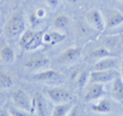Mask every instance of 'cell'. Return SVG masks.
I'll return each mask as SVG.
<instances>
[{
    "label": "cell",
    "mask_w": 123,
    "mask_h": 116,
    "mask_svg": "<svg viewBox=\"0 0 123 116\" xmlns=\"http://www.w3.org/2000/svg\"><path fill=\"white\" fill-rule=\"evenodd\" d=\"M4 36L8 39H15L26 30V20L21 8H16L4 24Z\"/></svg>",
    "instance_id": "cell-1"
},
{
    "label": "cell",
    "mask_w": 123,
    "mask_h": 116,
    "mask_svg": "<svg viewBox=\"0 0 123 116\" xmlns=\"http://www.w3.org/2000/svg\"><path fill=\"white\" fill-rule=\"evenodd\" d=\"M43 33L42 30L26 29L18 38V47L22 51L30 52L38 50L43 46Z\"/></svg>",
    "instance_id": "cell-2"
},
{
    "label": "cell",
    "mask_w": 123,
    "mask_h": 116,
    "mask_svg": "<svg viewBox=\"0 0 123 116\" xmlns=\"http://www.w3.org/2000/svg\"><path fill=\"white\" fill-rule=\"evenodd\" d=\"M11 99H12L13 105L17 109L24 110L26 112H29L32 114L34 110V100L29 97L27 92L22 88H17L11 93Z\"/></svg>",
    "instance_id": "cell-3"
},
{
    "label": "cell",
    "mask_w": 123,
    "mask_h": 116,
    "mask_svg": "<svg viewBox=\"0 0 123 116\" xmlns=\"http://www.w3.org/2000/svg\"><path fill=\"white\" fill-rule=\"evenodd\" d=\"M50 58L43 52H37V53L30 54L25 60L24 67L29 72L41 71V69L47 68L50 65Z\"/></svg>",
    "instance_id": "cell-4"
},
{
    "label": "cell",
    "mask_w": 123,
    "mask_h": 116,
    "mask_svg": "<svg viewBox=\"0 0 123 116\" xmlns=\"http://www.w3.org/2000/svg\"><path fill=\"white\" fill-rule=\"evenodd\" d=\"M44 92L54 104L69 102L74 99V95L71 91L64 87H52V88L45 89Z\"/></svg>",
    "instance_id": "cell-5"
},
{
    "label": "cell",
    "mask_w": 123,
    "mask_h": 116,
    "mask_svg": "<svg viewBox=\"0 0 123 116\" xmlns=\"http://www.w3.org/2000/svg\"><path fill=\"white\" fill-rule=\"evenodd\" d=\"M85 22L96 33L105 32V17L99 10L91 9L85 14Z\"/></svg>",
    "instance_id": "cell-6"
},
{
    "label": "cell",
    "mask_w": 123,
    "mask_h": 116,
    "mask_svg": "<svg viewBox=\"0 0 123 116\" xmlns=\"http://www.w3.org/2000/svg\"><path fill=\"white\" fill-rule=\"evenodd\" d=\"M119 76L116 69H103V71H92L90 72V82H99L106 84L110 82Z\"/></svg>",
    "instance_id": "cell-7"
},
{
    "label": "cell",
    "mask_w": 123,
    "mask_h": 116,
    "mask_svg": "<svg viewBox=\"0 0 123 116\" xmlns=\"http://www.w3.org/2000/svg\"><path fill=\"white\" fill-rule=\"evenodd\" d=\"M82 53V48L79 46H74V47H69L57 56L56 61L60 64H70L74 63L81 56Z\"/></svg>",
    "instance_id": "cell-8"
},
{
    "label": "cell",
    "mask_w": 123,
    "mask_h": 116,
    "mask_svg": "<svg viewBox=\"0 0 123 116\" xmlns=\"http://www.w3.org/2000/svg\"><path fill=\"white\" fill-rule=\"evenodd\" d=\"M105 84L99 82H90V85L85 89V93L83 100L84 102H93L100 99L105 95Z\"/></svg>",
    "instance_id": "cell-9"
},
{
    "label": "cell",
    "mask_w": 123,
    "mask_h": 116,
    "mask_svg": "<svg viewBox=\"0 0 123 116\" xmlns=\"http://www.w3.org/2000/svg\"><path fill=\"white\" fill-rule=\"evenodd\" d=\"M31 77L36 82H62L64 79L63 74L52 68H47V69L44 68L42 72H38V73L34 74Z\"/></svg>",
    "instance_id": "cell-10"
},
{
    "label": "cell",
    "mask_w": 123,
    "mask_h": 116,
    "mask_svg": "<svg viewBox=\"0 0 123 116\" xmlns=\"http://www.w3.org/2000/svg\"><path fill=\"white\" fill-rule=\"evenodd\" d=\"M123 25V13L118 10H109L105 16V30H111Z\"/></svg>",
    "instance_id": "cell-11"
},
{
    "label": "cell",
    "mask_w": 123,
    "mask_h": 116,
    "mask_svg": "<svg viewBox=\"0 0 123 116\" xmlns=\"http://www.w3.org/2000/svg\"><path fill=\"white\" fill-rule=\"evenodd\" d=\"M110 96L117 103L121 104L123 106V79L121 76H117L112 80L110 89Z\"/></svg>",
    "instance_id": "cell-12"
},
{
    "label": "cell",
    "mask_w": 123,
    "mask_h": 116,
    "mask_svg": "<svg viewBox=\"0 0 123 116\" xmlns=\"http://www.w3.org/2000/svg\"><path fill=\"white\" fill-rule=\"evenodd\" d=\"M119 59L115 56H106L96 61L94 64V71H103V69H116L119 66Z\"/></svg>",
    "instance_id": "cell-13"
},
{
    "label": "cell",
    "mask_w": 123,
    "mask_h": 116,
    "mask_svg": "<svg viewBox=\"0 0 123 116\" xmlns=\"http://www.w3.org/2000/svg\"><path fill=\"white\" fill-rule=\"evenodd\" d=\"M66 39V35L61 33L60 30H49L43 33V45L54 46L56 43L63 42Z\"/></svg>",
    "instance_id": "cell-14"
},
{
    "label": "cell",
    "mask_w": 123,
    "mask_h": 116,
    "mask_svg": "<svg viewBox=\"0 0 123 116\" xmlns=\"http://www.w3.org/2000/svg\"><path fill=\"white\" fill-rule=\"evenodd\" d=\"M16 59L15 51L9 45H4L0 48V61L6 64H11Z\"/></svg>",
    "instance_id": "cell-15"
},
{
    "label": "cell",
    "mask_w": 123,
    "mask_h": 116,
    "mask_svg": "<svg viewBox=\"0 0 123 116\" xmlns=\"http://www.w3.org/2000/svg\"><path fill=\"white\" fill-rule=\"evenodd\" d=\"M71 79L74 80V84L76 85L77 88L83 89V87H85L87 82H90V72H87L86 69H82V71L76 72L74 75H72Z\"/></svg>",
    "instance_id": "cell-16"
},
{
    "label": "cell",
    "mask_w": 123,
    "mask_h": 116,
    "mask_svg": "<svg viewBox=\"0 0 123 116\" xmlns=\"http://www.w3.org/2000/svg\"><path fill=\"white\" fill-rule=\"evenodd\" d=\"M15 84V77L6 69L0 68V89L12 88Z\"/></svg>",
    "instance_id": "cell-17"
},
{
    "label": "cell",
    "mask_w": 123,
    "mask_h": 116,
    "mask_svg": "<svg viewBox=\"0 0 123 116\" xmlns=\"http://www.w3.org/2000/svg\"><path fill=\"white\" fill-rule=\"evenodd\" d=\"M74 106V103L72 101L55 104V106L53 108V111H52L51 115H53V116H66V115H69L70 111L72 110Z\"/></svg>",
    "instance_id": "cell-18"
},
{
    "label": "cell",
    "mask_w": 123,
    "mask_h": 116,
    "mask_svg": "<svg viewBox=\"0 0 123 116\" xmlns=\"http://www.w3.org/2000/svg\"><path fill=\"white\" fill-rule=\"evenodd\" d=\"M47 14L48 13H47L45 9H43V8L35 9L29 16V22H30V24H31V26H34V27L38 26L41 22L44 21V19L47 17Z\"/></svg>",
    "instance_id": "cell-19"
},
{
    "label": "cell",
    "mask_w": 123,
    "mask_h": 116,
    "mask_svg": "<svg viewBox=\"0 0 123 116\" xmlns=\"http://www.w3.org/2000/svg\"><path fill=\"white\" fill-rule=\"evenodd\" d=\"M92 111L95 113H110L111 109H112V105H111L110 101L107 99H98L96 103H94L92 105Z\"/></svg>",
    "instance_id": "cell-20"
},
{
    "label": "cell",
    "mask_w": 123,
    "mask_h": 116,
    "mask_svg": "<svg viewBox=\"0 0 123 116\" xmlns=\"http://www.w3.org/2000/svg\"><path fill=\"white\" fill-rule=\"evenodd\" d=\"M70 24V17L66 14H60L57 16H55V19L53 20V27L55 29L60 30V29H64V28L68 27Z\"/></svg>",
    "instance_id": "cell-21"
},
{
    "label": "cell",
    "mask_w": 123,
    "mask_h": 116,
    "mask_svg": "<svg viewBox=\"0 0 123 116\" xmlns=\"http://www.w3.org/2000/svg\"><path fill=\"white\" fill-rule=\"evenodd\" d=\"M110 55H111L110 50H109L108 48L104 47V46H100V47L95 48V49H93L90 52L89 58L99 60V59H102V58H106V56H110Z\"/></svg>",
    "instance_id": "cell-22"
},
{
    "label": "cell",
    "mask_w": 123,
    "mask_h": 116,
    "mask_svg": "<svg viewBox=\"0 0 123 116\" xmlns=\"http://www.w3.org/2000/svg\"><path fill=\"white\" fill-rule=\"evenodd\" d=\"M34 110H32V113H34L35 109H37V114L38 115H47V106L44 105V101H43L42 96L40 95H36V97L34 98Z\"/></svg>",
    "instance_id": "cell-23"
},
{
    "label": "cell",
    "mask_w": 123,
    "mask_h": 116,
    "mask_svg": "<svg viewBox=\"0 0 123 116\" xmlns=\"http://www.w3.org/2000/svg\"><path fill=\"white\" fill-rule=\"evenodd\" d=\"M119 36L117 37V35H115V36H108L106 39L104 40V42H103V46L106 48H108L109 50L112 49V48H115L116 46L118 45V42H119Z\"/></svg>",
    "instance_id": "cell-24"
},
{
    "label": "cell",
    "mask_w": 123,
    "mask_h": 116,
    "mask_svg": "<svg viewBox=\"0 0 123 116\" xmlns=\"http://www.w3.org/2000/svg\"><path fill=\"white\" fill-rule=\"evenodd\" d=\"M9 115H12V116H28V115H31L29 112H26L24 110H21V109H17L15 106L11 108L9 110Z\"/></svg>",
    "instance_id": "cell-25"
},
{
    "label": "cell",
    "mask_w": 123,
    "mask_h": 116,
    "mask_svg": "<svg viewBox=\"0 0 123 116\" xmlns=\"http://www.w3.org/2000/svg\"><path fill=\"white\" fill-rule=\"evenodd\" d=\"M43 1H44L45 4H47L50 9H52V10L56 9L60 6V0H43Z\"/></svg>",
    "instance_id": "cell-26"
},
{
    "label": "cell",
    "mask_w": 123,
    "mask_h": 116,
    "mask_svg": "<svg viewBox=\"0 0 123 116\" xmlns=\"http://www.w3.org/2000/svg\"><path fill=\"white\" fill-rule=\"evenodd\" d=\"M6 100H8V96L6 92H3L2 90H0V109L6 103Z\"/></svg>",
    "instance_id": "cell-27"
},
{
    "label": "cell",
    "mask_w": 123,
    "mask_h": 116,
    "mask_svg": "<svg viewBox=\"0 0 123 116\" xmlns=\"http://www.w3.org/2000/svg\"><path fill=\"white\" fill-rule=\"evenodd\" d=\"M120 76H121V78L123 79V58H122L121 62H120Z\"/></svg>",
    "instance_id": "cell-28"
},
{
    "label": "cell",
    "mask_w": 123,
    "mask_h": 116,
    "mask_svg": "<svg viewBox=\"0 0 123 116\" xmlns=\"http://www.w3.org/2000/svg\"><path fill=\"white\" fill-rule=\"evenodd\" d=\"M66 1L68 2V3H71V4H74V3H76L78 0H66Z\"/></svg>",
    "instance_id": "cell-29"
},
{
    "label": "cell",
    "mask_w": 123,
    "mask_h": 116,
    "mask_svg": "<svg viewBox=\"0 0 123 116\" xmlns=\"http://www.w3.org/2000/svg\"><path fill=\"white\" fill-rule=\"evenodd\" d=\"M6 1V0H0V6H1V4H3Z\"/></svg>",
    "instance_id": "cell-30"
},
{
    "label": "cell",
    "mask_w": 123,
    "mask_h": 116,
    "mask_svg": "<svg viewBox=\"0 0 123 116\" xmlns=\"http://www.w3.org/2000/svg\"><path fill=\"white\" fill-rule=\"evenodd\" d=\"M118 1H120V2H123V0H118Z\"/></svg>",
    "instance_id": "cell-31"
}]
</instances>
